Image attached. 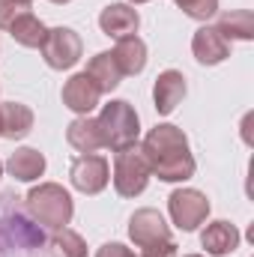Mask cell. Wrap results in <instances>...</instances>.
I'll list each match as a JSON object with an SVG mask.
<instances>
[{
    "label": "cell",
    "mask_w": 254,
    "mask_h": 257,
    "mask_svg": "<svg viewBox=\"0 0 254 257\" xmlns=\"http://www.w3.org/2000/svg\"><path fill=\"white\" fill-rule=\"evenodd\" d=\"M141 153L150 165V174L159 177L162 183H186L197 171L186 132L171 123H159L156 128H150L141 144Z\"/></svg>",
    "instance_id": "6da1fadb"
},
{
    "label": "cell",
    "mask_w": 254,
    "mask_h": 257,
    "mask_svg": "<svg viewBox=\"0 0 254 257\" xmlns=\"http://www.w3.org/2000/svg\"><path fill=\"white\" fill-rule=\"evenodd\" d=\"M27 209L39 224H45L51 230L66 227L72 221V215H75L72 194L57 183H39L36 189H30L27 192Z\"/></svg>",
    "instance_id": "7a4b0ae2"
},
{
    "label": "cell",
    "mask_w": 254,
    "mask_h": 257,
    "mask_svg": "<svg viewBox=\"0 0 254 257\" xmlns=\"http://www.w3.org/2000/svg\"><path fill=\"white\" fill-rule=\"evenodd\" d=\"M99 128H102V141L108 150H123L129 144H138V135H141V120H138V111L129 105L126 99H114L102 108L99 114Z\"/></svg>",
    "instance_id": "3957f363"
},
{
    "label": "cell",
    "mask_w": 254,
    "mask_h": 257,
    "mask_svg": "<svg viewBox=\"0 0 254 257\" xmlns=\"http://www.w3.org/2000/svg\"><path fill=\"white\" fill-rule=\"evenodd\" d=\"M150 165L141 153L138 144H129L123 150L114 153V189L120 197H138L144 194V189L150 186Z\"/></svg>",
    "instance_id": "277c9868"
},
{
    "label": "cell",
    "mask_w": 254,
    "mask_h": 257,
    "mask_svg": "<svg viewBox=\"0 0 254 257\" xmlns=\"http://www.w3.org/2000/svg\"><path fill=\"white\" fill-rule=\"evenodd\" d=\"M69 180H72V186L78 192L99 194V192H105L108 183H111V165L99 153H81L72 162V168H69Z\"/></svg>",
    "instance_id": "5b68a950"
},
{
    "label": "cell",
    "mask_w": 254,
    "mask_h": 257,
    "mask_svg": "<svg viewBox=\"0 0 254 257\" xmlns=\"http://www.w3.org/2000/svg\"><path fill=\"white\" fill-rule=\"evenodd\" d=\"M42 57L51 69H72V66L81 60V51H84V42L81 36L72 30V27H51L45 42H42Z\"/></svg>",
    "instance_id": "8992f818"
},
{
    "label": "cell",
    "mask_w": 254,
    "mask_h": 257,
    "mask_svg": "<svg viewBox=\"0 0 254 257\" xmlns=\"http://www.w3.org/2000/svg\"><path fill=\"white\" fill-rule=\"evenodd\" d=\"M168 209H171V218L180 230H197L206 215H209V200L206 194L197 192V189H177V192L168 197Z\"/></svg>",
    "instance_id": "52a82bcc"
},
{
    "label": "cell",
    "mask_w": 254,
    "mask_h": 257,
    "mask_svg": "<svg viewBox=\"0 0 254 257\" xmlns=\"http://www.w3.org/2000/svg\"><path fill=\"white\" fill-rule=\"evenodd\" d=\"M129 236L138 248H150V245L171 242V227H168V221L159 209L144 206L129 218Z\"/></svg>",
    "instance_id": "ba28073f"
},
{
    "label": "cell",
    "mask_w": 254,
    "mask_h": 257,
    "mask_svg": "<svg viewBox=\"0 0 254 257\" xmlns=\"http://www.w3.org/2000/svg\"><path fill=\"white\" fill-rule=\"evenodd\" d=\"M102 99V90L96 87V81L87 75V72H78L72 75L63 84V105L69 111H75L78 117H87Z\"/></svg>",
    "instance_id": "9c48e42d"
},
{
    "label": "cell",
    "mask_w": 254,
    "mask_h": 257,
    "mask_svg": "<svg viewBox=\"0 0 254 257\" xmlns=\"http://www.w3.org/2000/svg\"><path fill=\"white\" fill-rule=\"evenodd\" d=\"M186 99V75L177 72V69H165L156 84H153V102H156V111L162 117L174 114L177 105Z\"/></svg>",
    "instance_id": "30bf717a"
},
{
    "label": "cell",
    "mask_w": 254,
    "mask_h": 257,
    "mask_svg": "<svg viewBox=\"0 0 254 257\" xmlns=\"http://www.w3.org/2000/svg\"><path fill=\"white\" fill-rule=\"evenodd\" d=\"M99 27H102V33L111 36V39L135 36L138 27H141V15H138V9L129 6V3H111V6L102 9V15H99Z\"/></svg>",
    "instance_id": "8fae6325"
},
{
    "label": "cell",
    "mask_w": 254,
    "mask_h": 257,
    "mask_svg": "<svg viewBox=\"0 0 254 257\" xmlns=\"http://www.w3.org/2000/svg\"><path fill=\"white\" fill-rule=\"evenodd\" d=\"M191 51H194V57H197V63L203 66H218L224 63L227 57H230V42L215 30V27H200L197 33H194V39H191Z\"/></svg>",
    "instance_id": "7c38bea8"
},
{
    "label": "cell",
    "mask_w": 254,
    "mask_h": 257,
    "mask_svg": "<svg viewBox=\"0 0 254 257\" xmlns=\"http://www.w3.org/2000/svg\"><path fill=\"white\" fill-rule=\"evenodd\" d=\"M200 245L206 248V254H212V257L233 254L236 245H239V230H236L230 221L218 218V221L206 224V230L200 233Z\"/></svg>",
    "instance_id": "4fadbf2b"
},
{
    "label": "cell",
    "mask_w": 254,
    "mask_h": 257,
    "mask_svg": "<svg viewBox=\"0 0 254 257\" xmlns=\"http://www.w3.org/2000/svg\"><path fill=\"white\" fill-rule=\"evenodd\" d=\"M6 171L18 183H33V180H39L45 174V156L39 150H33V147H21V150H15L9 156Z\"/></svg>",
    "instance_id": "5bb4252c"
},
{
    "label": "cell",
    "mask_w": 254,
    "mask_h": 257,
    "mask_svg": "<svg viewBox=\"0 0 254 257\" xmlns=\"http://www.w3.org/2000/svg\"><path fill=\"white\" fill-rule=\"evenodd\" d=\"M66 141H69L78 153H96V150L105 147L99 120H93L90 114H87V117H75V120L69 123V128H66Z\"/></svg>",
    "instance_id": "9a60e30c"
},
{
    "label": "cell",
    "mask_w": 254,
    "mask_h": 257,
    "mask_svg": "<svg viewBox=\"0 0 254 257\" xmlns=\"http://www.w3.org/2000/svg\"><path fill=\"white\" fill-rule=\"evenodd\" d=\"M0 126H3L0 138H9V141L27 138L33 132V111L21 102H3L0 105Z\"/></svg>",
    "instance_id": "2e32d148"
},
{
    "label": "cell",
    "mask_w": 254,
    "mask_h": 257,
    "mask_svg": "<svg viewBox=\"0 0 254 257\" xmlns=\"http://www.w3.org/2000/svg\"><path fill=\"white\" fill-rule=\"evenodd\" d=\"M111 54L123 75H141L147 66V42L141 36H123V39H117V48Z\"/></svg>",
    "instance_id": "e0dca14e"
},
{
    "label": "cell",
    "mask_w": 254,
    "mask_h": 257,
    "mask_svg": "<svg viewBox=\"0 0 254 257\" xmlns=\"http://www.w3.org/2000/svg\"><path fill=\"white\" fill-rule=\"evenodd\" d=\"M87 75L96 81V87H99L102 93L117 90L120 81H123V72H120V66H117V60H114L111 51H99V54L87 63Z\"/></svg>",
    "instance_id": "ac0fdd59"
},
{
    "label": "cell",
    "mask_w": 254,
    "mask_h": 257,
    "mask_svg": "<svg viewBox=\"0 0 254 257\" xmlns=\"http://www.w3.org/2000/svg\"><path fill=\"white\" fill-rule=\"evenodd\" d=\"M9 36H12L18 45H24V48H42V42H45V36H48V27H45L33 12H24V15H18V18L9 24Z\"/></svg>",
    "instance_id": "d6986e66"
},
{
    "label": "cell",
    "mask_w": 254,
    "mask_h": 257,
    "mask_svg": "<svg viewBox=\"0 0 254 257\" xmlns=\"http://www.w3.org/2000/svg\"><path fill=\"white\" fill-rule=\"evenodd\" d=\"M215 30L230 42V39H242V42H251L254 39V15L248 9H233V12H224L215 24Z\"/></svg>",
    "instance_id": "ffe728a7"
},
{
    "label": "cell",
    "mask_w": 254,
    "mask_h": 257,
    "mask_svg": "<svg viewBox=\"0 0 254 257\" xmlns=\"http://www.w3.org/2000/svg\"><path fill=\"white\" fill-rule=\"evenodd\" d=\"M48 251H51V257H87V242H84L81 233L60 227V230H54V236L48 242Z\"/></svg>",
    "instance_id": "44dd1931"
},
{
    "label": "cell",
    "mask_w": 254,
    "mask_h": 257,
    "mask_svg": "<svg viewBox=\"0 0 254 257\" xmlns=\"http://www.w3.org/2000/svg\"><path fill=\"white\" fill-rule=\"evenodd\" d=\"M174 3L194 21H206L218 12V0H174Z\"/></svg>",
    "instance_id": "7402d4cb"
},
{
    "label": "cell",
    "mask_w": 254,
    "mask_h": 257,
    "mask_svg": "<svg viewBox=\"0 0 254 257\" xmlns=\"http://www.w3.org/2000/svg\"><path fill=\"white\" fill-rule=\"evenodd\" d=\"M24 12H30V0H0V27L9 30V24Z\"/></svg>",
    "instance_id": "603a6c76"
},
{
    "label": "cell",
    "mask_w": 254,
    "mask_h": 257,
    "mask_svg": "<svg viewBox=\"0 0 254 257\" xmlns=\"http://www.w3.org/2000/svg\"><path fill=\"white\" fill-rule=\"evenodd\" d=\"M141 257H177V242H162V245H150V248H141Z\"/></svg>",
    "instance_id": "cb8c5ba5"
},
{
    "label": "cell",
    "mask_w": 254,
    "mask_h": 257,
    "mask_svg": "<svg viewBox=\"0 0 254 257\" xmlns=\"http://www.w3.org/2000/svg\"><path fill=\"white\" fill-rule=\"evenodd\" d=\"M96 257H135V251L126 248L123 242H105V245L96 251Z\"/></svg>",
    "instance_id": "d4e9b609"
},
{
    "label": "cell",
    "mask_w": 254,
    "mask_h": 257,
    "mask_svg": "<svg viewBox=\"0 0 254 257\" xmlns=\"http://www.w3.org/2000/svg\"><path fill=\"white\" fill-rule=\"evenodd\" d=\"M129 3H147V0H129Z\"/></svg>",
    "instance_id": "484cf974"
},
{
    "label": "cell",
    "mask_w": 254,
    "mask_h": 257,
    "mask_svg": "<svg viewBox=\"0 0 254 257\" xmlns=\"http://www.w3.org/2000/svg\"><path fill=\"white\" fill-rule=\"evenodd\" d=\"M51 3H69V0H51Z\"/></svg>",
    "instance_id": "4316f807"
},
{
    "label": "cell",
    "mask_w": 254,
    "mask_h": 257,
    "mask_svg": "<svg viewBox=\"0 0 254 257\" xmlns=\"http://www.w3.org/2000/svg\"><path fill=\"white\" fill-rule=\"evenodd\" d=\"M0 177H3V162H0Z\"/></svg>",
    "instance_id": "83f0119b"
},
{
    "label": "cell",
    "mask_w": 254,
    "mask_h": 257,
    "mask_svg": "<svg viewBox=\"0 0 254 257\" xmlns=\"http://www.w3.org/2000/svg\"><path fill=\"white\" fill-rule=\"evenodd\" d=\"M186 257H203V254H186Z\"/></svg>",
    "instance_id": "f1b7e54d"
},
{
    "label": "cell",
    "mask_w": 254,
    "mask_h": 257,
    "mask_svg": "<svg viewBox=\"0 0 254 257\" xmlns=\"http://www.w3.org/2000/svg\"><path fill=\"white\" fill-rule=\"evenodd\" d=\"M0 135H3V126H0Z\"/></svg>",
    "instance_id": "f546056e"
},
{
    "label": "cell",
    "mask_w": 254,
    "mask_h": 257,
    "mask_svg": "<svg viewBox=\"0 0 254 257\" xmlns=\"http://www.w3.org/2000/svg\"><path fill=\"white\" fill-rule=\"evenodd\" d=\"M30 3H33V0H30Z\"/></svg>",
    "instance_id": "4dcf8cb0"
}]
</instances>
